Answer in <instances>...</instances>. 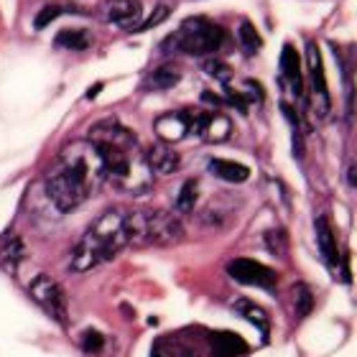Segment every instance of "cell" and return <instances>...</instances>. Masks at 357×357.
<instances>
[{
  "instance_id": "7c38bea8",
  "label": "cell",
  "mask_w": 357,
  "mask_h": 357,
  "mask_svg": "<svg viewBox=\"0 0 357 357\" xmlns=\"http://www.w3.org/2000/svg\"><path fill=\"white\" fill-rule=\"evenodd\" d=\"M158 141L164 143H176L186 135H192V112H169L153 123Z\"/></svg>"
},
{
  "instance_id": "277c9868",
  "label": "cell",
  "mask_w": 357,
  "mask_h": 357,
  "mask_svg": "<svg viewBox=\"0 0 357 357\" xmlns=\"http://www.w3.org/2000/svg\"><path fill=\"white\" fill-rule=\"evenodd\" d=\"M128 245H172L184 238V225L166 209H133L123 215Z\"/></svg>"
},
{
  "instance_id": "e0dca14e",
  "label": "cell",
  "mask_w": 357,
  "mask_h": 357,
  "mask_svg": "<svg viewBox=\"0 0 357 357\" xmlns=\"http://www.w3.org/2000/svg\"><path fill=\"white\" fill-rule=\"evenodd\" d=\"M232 312L240 314L245 321H250L253 327L261 329L263 337H268V329H271V317H268V312L263 309V306H258L255 301H250V298H235Z\"/></svg>"
},
{
  "instance_id": "603a6c76",
  "label": "cell",
  "mask_w": 357,
  "mask_h": 357,
  "mask_svg": "<svg viewBox=\"0 0 357 357\" xmlns=\"http://www.w3.org/2000/svg\"><path fill=\"white\" fill-rule=\"evenodd\" d=\"M314 309V294L306 283H298L294 286V312L296 317H309Z\"/></svg>"
},
{
  "instance_id": "cb8c5ba5",
  "label": "cell",
  "mask_w": 357,
  "mask_h": 357,
  "mask_svg": "<svg viewBox=\"0 0 357 357\" xmlns=\"http://www.w3.org/2000/svg\"><path fill=\"white\" fill-rule=\"evenodd\" d=\"M79 344L87 355H100L105 347V337L97 332V329H84L82 337H79Z\"/></svg>"
},
{
  "instance_id": "9c48e42d",
  "label": "cell",
  "mask_w": 357,
  "mask_h": 357,
  "mask_svg": "<svg viewBox=\"0 0 357 357\" xmlns=\"http://www.w3.org/2000/svg\"><path fill=\"white\" fill-rule=\"evenodd\" d=\"M192 133L199 135L202 141L207 143H222L225 138H230L232 123L222 112H194L192 115Z\"/></svg>"
},
{
  "instance_id": "30bf717a",
  "label": "cell",
  "mask_w": 357,
  "mask_h": 357,
  "mask_svg": "<svg viewBox=\"0 0 357 357\" xmlns=\"http://www.w3.org/2000/svg\"><path fill=\"white\" fill-rule=\"evenodd\" d=\"M102 18L107 23H115L120 29L135 31L143 18L141 0H105Z\"/></svg>"
},
{
  "instance_id": "83f0119b",
  "label": "cell",
  "mask_w": 357,
  "mask_h": 357,
  "mask_svg": "<svg viewBox=\"0 0 357 357\" xmlns=\"http://www.w3.org/2000/svg\"><path fill=\"white\" fill-rule=\"evenodd\" d=\"M169 13H172V10H169L166 6H158L156 10L151 13V18H146V21L138 23V29H135V31H149V29H153V26H158V23H164L166 18H169Z\"/></svg>"
},
{
  "instance_id": "7a4b0ae2",
  "label": "cell",
  "mask_w": 357,
  "mask_h": 357,
  "mask_svg": "<svg viewBox=\"0 0 357 357\" xmlns=\"http://www.w3.org/2000/svg\"><path fill=\"white\" fill-rule=\"evenodd\" d=\"M105 166L97 149L84 141H72L59 151L46 176V197L59 212H77L105 184Z\"/></svg>"
},
{
  "instance_id": "4fadbf2b",
  "label": "cell",
  "mask_w": 357,
  "mask_h": 357,
  "mask_svg": "<svg viewBox=\"0 0 357 357\" xmlns=\"http://www.w3.org/2000/svg\"><path fill=\"white\" fill-rule=\"evenodd\" d=\"M146 161L153 174H174L181 166V156L172 149V143L164 141H156L146 151Z\"/></svg>"
},
{
  "instance_id": "ffe728a7",
  "label": "cell",
  "mask_w": 357,
  "mask_h": 357,
  "mask_svg": "<svg viewBox=\"0 0 357 357\" xmlns=\"http://www.w3.org/2000/svg\"><path fill=\"white\" fill-rule=\"evenodd\" d=\"M54 44L61 46V49H69V52H84L92 46V33L87 29H64L56 33Z\"/></svg>"
},
{
  "instance_id": "ba28073f",
  "label": "cell",
  "mask_w": 357,
  "mask_h": 357,
  "mask_svg": "<svg viewBox=\"0 0 357 357\" xmlns=\"http://www.w3.org/2000/svg\"><path fill=\"white\" fill-rule=\"evenodd\" d=\"M227 275L240 286H255L263 291H275L278 275L273 268L263 266V263L253 261V258H235L227 263Z\"/></svg>"
},
{
  "instance_id": "5b68a950",
  "label": "cell",
  "mask_w": 357,
  "mask_h": 357,
  "mask_svg": "<svg viewBox=\"0 0 357 357\" xmlns=\"http://www.w3.org/2000/svg\"><path fill=\"white\" fill-rule=\"evenodd\" d=\"M225 46L222 26L212 23L209 18L194 15L178 26L176 33L164 41V52H178L189 56H212Z\"/></svg>"
},
{
  "instance_id": "2e32d148",
  "label": "cell",
  "mask_w": 357,
  "mask_h": 357,
  "mask_svg": "<svg viewBox=\"0 0 357 357\" xmlns=\"http://www.w3.org/2000/svg\"><path fill=\"white\" fill-rule=\"evenodd\" d=\"M207 169L215 174V178L227 181V184H243L250 178V169L238 161H227V158H209Z\"/></svg>"
},
{
  "instance_id": "d6986e66",
  "label": "cell",
  "mask_w": 357,
  "mask_h": 357,
  "mask_svg": "<svg viewBox=\"0 0 357 357\" xmlns=\"http://www.w3.org/2000/svg\"><path fill=\"white\" fill-rule=\"evenodd\" d=\"M248 352L243 337L232 335V332H217L212 335V357H238Z\"/></svg>"
},
{
  "instance_id": "5bb4252c",
  "label": "cell",
  "mask_w": 357,
  "mask_h": 357,
  "mask_svg": "<svg viewBox=\"0 0 357 357\" xmlns=\"http://www.w3.org/2000/svg\"><path fill=\"white\" fill-rule=\"evenodd\" d=\"M314 230H317V245H319V253L321 258L327 261L329 268H337L340 266V250H337V240H335V232L329 227V220L324 215L317 217V222H314Z\"/></svg>"
},
{
  "instance_id": "9a60e30c",
  "label": "cell",
  "mask_w": 357,
  "mask_h": 357,
  "mask_svg": "<svg viewBox=\"0 0 357 357\" xmlns=\"http://www.w3.org/2000/svg\"><path fill=\"white\" fill-rule=\"evenodd\" d=\"M26 261V245L18 235H3L0 238V268L8 273H15L18 266Z\"/></svg>"
},
{
  "instance_id": "52a82bcc",
  "label": "cell",
  "mask_w": 357,
  "mask_h": 357,
  "mask_svg": "<svg viewBox=\"0 0 357 357\" xmlns=\"http://www.w3.org/2000/svg\"><path fill=\"white\" fill-rule=\"evenodd\" d=\"M29 291H31V298H33L54 321H59L61 327H67V321H69L67 294H64V289L54 281L52 275H44V273L36 275V278L29 283Z\"/></svg>"
},
{
  "instance_id": "8992f818",
  "label": "cell",
  "mask_w": 357,
  "mask_h": 357,
  "mask_svg": "<svg viewBox=\"0 0 357 357\" xmlns=\"http://www.w3.org/2000/svg\"><path fill=\"white\" fill-rule=\"evenodd\" d=\"M306 72L312 84V112L317 120H324L332 110V97H329L327 77H324V61L317 41H306Z\"/></svg>"
},
{
  "instance_id": "4316f807",
  "label": "cell",
  "mask_w": 357,
  "mask_h": 357,
  "mask_svg": "<svg viewBox=\"0 0 357 357\" xmlns=\"http://www.w3.org/2000/svg\"><path fill=\"white\" fill-rule=\"evenodd\" d=\"M64 10H67V8H59V6H46L44 10H41V13L36 15V21H33V26H36V29H44V26H49V23H52V21H56V18H59V15L64 13Z\"/></svg>"
},
{
  "instance_id": "8fae6325",
  "label": "cell",
  "mask_w": 357,
  "mask_h": 357,
  "mask_svg": "<svg viewBox=\"0 0 357 357\" xmlns=\"http://www.w3.org/2000/svg\"><path fill=\"white\" fill-rule=\"evenodd\" d=\"M281 82L289 89L294 100H304V77H301V59L291 44L281 49Z\"/></svg>"
},
{
  "instance_id": "484cf974",
  "label": "cell",
  "mask_w": 357,
  "mask_h": 357,
  "mask_svg": "<svg viewBox=\"0 0 357 357\" xmlns=\"http://www.w3.org/2000/svg\"><path fill=\"white\" fill-rule=\"evenodd\" d=\"M204 72L212 77H217L220 82H230V67L227 64H222L220 59H215V56H209L207 61H204Z\"/></svg>"
},
{
  "instance_id": "f1b7e54d",
  "label": "cell",
  "mask_w": 357,
  "mask_h": 357,
  "mask_svg": "<svg viewBox=\"0 0 357 357\" xmlns=\"http://www.w3.org/2000/svg\"><path fill=\"white\" fill-rule=\"evenodd\" d=\"M100 89H102V84H95V87H89L87 89V100H95V95L100 92Z\"/></svg>"
},
{
  "instance_id": "7402d4cb",
  "label": "cell",
  "mask_w": 357,
  "mask_h": 357,
  "mask_svg": "<svg viewBox=\"0 0 357 357\" xmlns=\"http://www.w3.org/2000/svg\"><path fill=\"white\" fill-rule=\"evenodd\" d=\"M197 197H199V181H197V178H186L176 194V202H174L176 212H184V215L192 212L194 204H197Z\"/></svg>"
},
{
  "instance_id": "3957f363",
  "label": "cell",
  "mask_w": 357,
  "mask_h": 357,
  "mask_svg": "<svg viewBox=\"0 0 357 357\" xmlns=\"http://www.w3.org/2000/svg\"><path fill=\"white\" fill-rule=\"evenodd\" d=\"M126 245L128 240L126 227H123V212L110 209L84 232L82 240L75 245L72 258H69V268L75 273H87L92 268L112 261Z\"/></svg>"
},
{
  "instance_id": "6da1fadb",
  "label": "cell",
  "mask_w": 357,
  "mask_h": 357,
  "mask_svg": "<svg viewBox=\"0 0 357 357\" xmlns=\"http://www.w3.org/2000/svg\"><path fill=\"white\" fill-rule=\"evenodd\" d=\"M87 141L92 143L102 158L105 176L126 194H146L153 186V172L146 161L138 135L126 128L120 120L105 118L89 128Z\"/></svg>"
},
{
  "instance_id": "ac0fdd59",
  "label": "cell",
  "mask_w": 357,
  "mask_h": 357,
  "mask_svg": "<svg viewBox=\"0 0 357 357\" xmlns=\"http://www.w3.org/2000/svg\"><path fill=\"white\" fill-rule=\"evenodd\" d=\"M178 84V69L172 64H161V67L151 69L149 75L143 77V89L149 92H161V89H172Z\"/></svg>"
},
{
  "instance_id": "d4e9b609",
  "label": "cell",
  "mask_w": 357,
  "mask_h": 357,
  "mask_svg": "<svg viewBox=\"0 0 357 357\" xmlns=\"http://www.w3.org/2000/svg\"><path fill=\"white\" fill-rule=\"evenodd\" d=\"M266 245L273 255H286V248H289V243H286V232L283 230L266 232Z\"/></svg>"
},
{
  "instance_id": "44dd1931",
  "label": "cell",
  "mask_w": 357,
  "mask_h": 357,
  "mask_svg": "<svg viewBox=\"0 0 357 357\" xmlns=\"http://www.w3.org/2000/svg\"><path fill=\"white\" fill-rule=\"evenodd\" d=\"M238 44L243 46V52L245 54H255V52H261V46H263V38L261 33H258V29H255L253 23L248 21V18H243L238 26Z\"/></svg>"
}]
</instances>
